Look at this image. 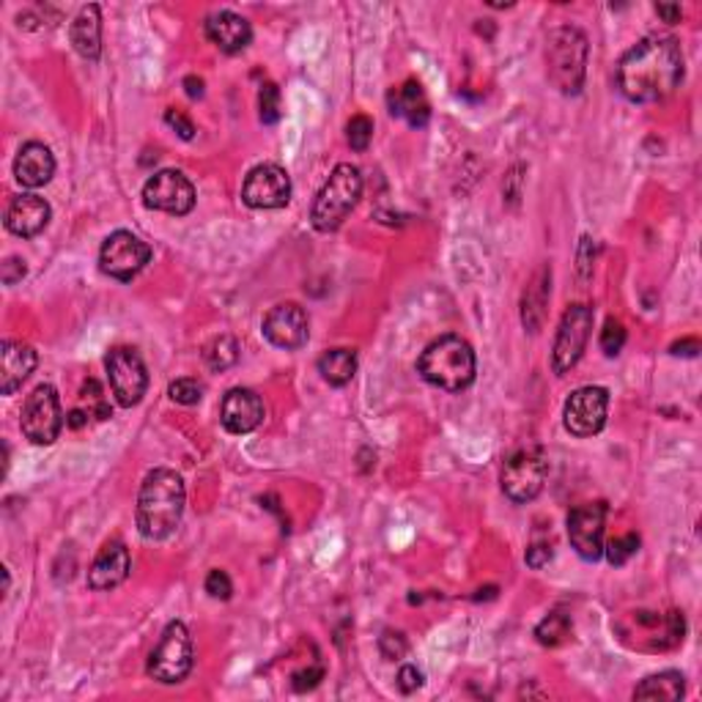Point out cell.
I'll use <instances>...</instances> for the list:
<instances>
[{
  "label": "cell",
  "instance_id": "cell-24",
  "mask_svg": "<svg viewBox=\"0 0 702 702\" xmlns=\"http://www.w3.org/2000/svg\"><path fill=\"white\" fill-rule=\"evenodd\" d=\"M551 297V266L544 264L533 277H530L527 288L522 294V324L527 332H540L546 321V308H549Z\"/></svg>",
  "mask_w": 702,
  "mask_h": 702
},
{
  "label": "cell",
  "instance_id": "cell-8",
  "mask_svg": "<svg viewBox=\"0 0 702 702\" xmlns=\"http://www.w3.org/2000/svg\"><path fill=\"white\" fill-rule=\"evenodd\" d=\"M593 321H596V313H593L591 305H571L566 310L560 330H557L555 348H551V371L557 377H566L582 360L587 341L593 335Z\"/></svg>",
  "mask_w": 702,
  "mask_h": 702
},
{
  "label": "cell",
  "instance_id": "cell-38",
  "mask_svg": "<svg viewBox=\"0 0 702 702\" xmlns=\"http://www.w3.org/2000/svg\"><path fill=\"white\" fill-rule=\"evenodd\" d=\"M165 124L174 127V130L179 132L181 141H192V138H195V127H192V121L187 119L185 112L176 110V107H170V110H165Z\"/></svg>",
  "mask_w": 702,
  "mask_h": 702
},
{
  "label": "cell",
  "instance_id": "cell-15",
  "mask_svg": "<svg viewBox=\"0 0 702 702\" xmlns=\"http://www.w3.org/2000/svg\"><path fill=\"white\" fill-rule=\"evenodd\" d=\"M242 201L250 209H283L291 201V179L275 163L255 165L242 185Z\"/></svg>",
  "mask_w": 702,
  "mask_h": 702
},
{
  "label": "cell",
  "instance_id": "cell-7",
  "mask_svg": "<svg viewBox=\"0 0 702 702\" xmlns=\"http://www.w3.org/2000/svg\"><path fill=\"white\" fill-rule=\"evenodd\" d=\"M546 475H549V461H546L544 450L524 448L508 455L502 464L500 484L508 500L516 505H527L544 491Z\"/></svg>",
  "mask_w": 702,
  "mask_h": 702
},
{
  "label": "cell",
  "instance_id": "cell-27",
  "mask_svg": "<svg viewBox=\"0 0 702 702\" xmlns=\"http://www.w3.org/2000/svg\"><path fill=\"white\" fill-rule=\"evenodd\" d=\"M683 675L675 673V669H667V673L651 675V678L642 680L634 689V700H680L683 697Z\"/></svg>",
  "mask_w": 702,
  "mask_h": 702
},
{
  "label": "cell",
  "instance_id": "cell-14",
  "mask_svg": "<svg viewBox=\"0 0 702 702\" xmlns=\"http://www.w3.org/2000/svg\"><path fill=\"white\" fill-rule=\"evenodd\" d=\"M604 524L607 502H584L568 513V538L582 560L596 562L604 557Z\"/></svg>",
  "mask_w": 702,
  "mask_h": 702
},
{
  "label": "cell",
  "instance_id": "cell-1",
  "mask_svg": "<svg viewBox=\"0 0 702 702\" xmlns=\"http://www.w3.org/2000/svg\"><path fill=\"white\" fill-rule=\"evenodd\" d=\"M618 91L634 105H651L673 94L683 80V50L675 36H647L618 63Z\"/></svg>",
  "mask_w": 702,
  "mask_h": 702
},
{
  "label": "cell",
  "instance_id": "cell-3",
  "mask_svg": "<svg viewBox=\"0 0 702 702\" xmlns=\"http://www.w3.org/2000/svg\"><path fill=\"white\" fill-rule=\"evenodd\" d=\"M417 373L433 388L461 393L475 382L478 360H475L473 346L464 337L442 335L426 346V352L417 360Z\"/></svg>",
  "mask_w": 702,
  "mask_h": 702
},
{
  "label": "cell",
  "instance_id": "cell-17",
  "mask_svg": "<svg viewBox=\"0 0 702 702\" xmlns=\"http://www.w3.org/2000/svg\"><path fill=\"white\" fill-rule=\"evenodd\" d=\"M219 420H223L225 431L237 433V437L255 431L264 423V401L248 388L228 390L219 406Z\"/></svg>",
  "mask_w": 702,
  "mask_h": 702
},
{
  "label": "cell",
  "instance_id": "cell-29",
  "mask_svg": "<svg viewBox=\"0 0 702 702\" xmlns=\"http://www.w3.org/2000/svg\"><path fill=\"white\" fill-rule=\"evenodd\" d=\"M571 618L566 612H551L549 618H544L535 626V640L544 647H557L571 636Z\"/></svg>",
  "mask_w": 702,
  "mask_h": 702
},
{
  "label": "cell",
  "instance_id": "cell-2",
  "mask_svg": "<svg viewBox=\"0 0 702 702\" xmlns=\"http://www.w3.org/2000/svg\"><path fill=\"white\" fill-rule=\"evenodd\" d=\"M187 489L174 469H154L146 475L138 495V530L146 540H165L179 530L185 516Z\"/></svg>",
  "mask_w": 702,
  "mask_h": 702
},
{
  "label": "cell",
  "instance_id": "cell-20",
  "mask_svg": "<svg viewBox=\"0 0 702 702\" xmlns=\"http://www.w3.org/2000/svg\"><path fill=\"white\" fill-rule=\"evenodd\" d=\"M132 557L130 549H127L121 540H110V544L102 546L99 555L94 557L88 568V587L91 591H112L119 587L127 576H130Z\"/></svg>",
  "mask_w": 702,
  "mask_h": 702
},
{
  "label": "cell",
  "instance_id": "cell-6",
  "mask_svg": "<svg viewBox=\"0 0 702 702\" xmlns=\"http://www.w3.org/2000/svg\"><path fill=\"white\" fill-rule=\"evenodd\" d=\"M195 664V651H192V636L181 620L165 626L157 647L148 656V675L159 683H181L192 673Z\"/></svg>",
  "mask_w": 702,
  "mask_h": 702
},
{
  "label": "cell",
  "instance_id": "cell-11",
  "mask_svg": "<svg viewBox=\"0 0 702 702\" xmlns=\"http://www.w3.org/2000/svg\"><path fill=\"white\" fill-rule=\"evenodd\" d=\"M20 426L28 442L52 444L63 431V412L58 390L52 384H39L34 393L25 398Z\"/></svg>",
  "mask_w": 702,
  "mask_h": 702
},
{
  "label": "cell",
  "instance_id": "cell-4",
  "mask_svg": "<svg viewBox=\"0 0 702 702\" xmlns=\"http://www.w3.org/2000/svg\"><path fill=\"white\" fill-rule=\"evenodd\" d=\"M362 198V176L355 165L341 163L324 181L310 209V223L319 234H332L346 223Z\"/></svg>",
  "mask_w": 702,
  "mask_h": 702
},
{
  "label": "cell",
  "instance_id": "cell-32",
  "mask_svg": "<svg viewBox=\"0 0 702 702\" xmlns=\"http://www.w3.org/2000/svg\"><path fill=\"white\" fill-rule=\"evenodd\" d=\"M346 138L348 146L355 148V152H366L373 141V121L368 116H355V119L348 121Z\"/></svg>",
  "mask_w": 702,
  "mask_h": 702
},
{
  "label": "cell",
  "instance_id": "cell-42",
  "mask_svg": "<svg viewBox=\"0 0 702 702\" xmlns=\"http://www.w3.org/2000/svg\"><path fill=\"white\" fill-rule=\"evenodd\" d=\"M25 277V261L23 259H7V264H3V283L7 286H14L17 281H23Z\"/></svg>",
  "mask_w": 702,
  "mask_h": 702
},
{
  "label": "cell",
  "instance_id": "cell-23",
  "mask_svg": "<svg viewBox=\"0 0 702 702\" xmlns=\"http://www.w3.org/2000/svg\"><path fill=\"white\" fill-rule=\"evenodd\" d=\"M390 112L404 119L406 124L415 127V130H423L431 119V105H428V96L423 91V85L417 80H406L404 85L390 91L388 96Z\"/></svg>",
  "mask_w": 702,
  "mask_h": 702
},
{
  "label": "cell",
  "instance_id": "cell-22",
  "mask_svg": "<svg viewBox=\"0 0 702 702\" xmlns=\"http://www.w3.org/2000/svg\"><path fill=\"white\" fill-rule=\"evenodd\" d=\"M14 176L28 190H39V187H45L56 176V157H52V152L45 143H25L20 148L17 159H14Z\"/></svg>",
  "mask_w": 702,
  "mask_h": 702
},
{
  "label": "cell",
  "instance_id": "cell-19",
  "mask_svg": "<svg viewBox=\"0 0 702 702\" xmlns=\"http://www.w3.org/2000/svg\"><path fill=\"white\" fill-rule=\"evenodd\" d=\"M50 217H52V209L45 198L34 195V192H23V195H17L12 203H9L7 228L12 230L14 237L34 239L39 237L47 225H50Z\"/></svg>",
  "mask_w": 702,
  "mask_h": 702
},
{
  "label": "cell",
  "instance_id": "cell-46",
  "mask_svg": "<svg viewBox=\"0 0 702 702\" xmlns=\"http://www.w3.org/2000/svg\"><path fill=\"white\" fill-rule=\"evenodd\" d=\"M91 420V417L88 415H85V412L83 409H74L72 412V415H69L67 417V426L69 428H83L85 426V423H88Z\"/></svg>",
  "mask_w": 702,
  "mask_h": 702
},
{
  "label": "cell",
  "instance_id": "cell-26",
  "mask_svg": "<svg viewBox=\"0 0 702 702\" xmlns=\"http://www.w3.org/2000/svg\"><path fill=\"white\" fill-rule=\"evenodd\" d=\"M319 373L332 388H346L357 373V355L352 348H330L319 357Z\"/></svg>",
  "mask_w": 702,
  "mask_h": 702
},
{
  "label": "cell",
  "instance_id": "cell-10",
  "mask_svg": "<svg viewBox=\"0 0 702 702\" xmlns=\"http://www.w3.org/2000/svg\"><path fill=\"white\" fill-rule=\"evenodd\" d=\"M148 261H152V248L132 230H116L99 250V270L121 283H130L132 277L141 275Z\"/></svg>",
  "mask_w": 702,
  "mask_h": 702
},
{
  "label": "cell",
  "instance_id": "cell-30",
  "mask_svg": "<svg viewBox=\"0 0 702 702\" xmlns=\"http://www.w3.org/2000/svg\"><path fill=\"white\" fill-rule=\"evenodd\" d=\"M80 409L88 417H94V420H107V417H112L110 404H107L105 398V390H102V384L96 382V379H88V382L83 384V390H80Z\"/></svg>",
  "mask_w": 702,
  "mask_h": 702
},
{
  "label": "cell",
  "instance_id": "cell-16",
  "mask_svg": "<svg viewBox=\"0 0 702 702\" xmlns=\"http://www.w3.org/2000/svg\"><path fill=\"white\" fill-rule=\"evenodd\" d=\"M261 332H264V337L272 346L286 348V352H297L310 337L308 313H305V308H299L297 302L275 305V308L264 316Z\"/></svg>",
  "mask_w": 702,
  "mask_h": 702
},
{
  "label": "cell",
  "instance_id": "cell-25",
  "mask_svg": "<svg viewBox=\"0 0 702 702\" xmlns=\"http://www.w3.org/2000/svg\"><path fill=\"white\" fill-rule=\"evenodd\" d=\"M69 39L85 61H99L102 56V12L96 3L83 7L69 25Z\"/></svg>",
  "mask_w": 702,
  "mask_h": 702
},
{
  "label": "cell",
  "instance_id": "cell-40",
  "mask_svg": "<svg viewBox=\"0 0 702 702\" xmlns=\"http://www.w3.org/2000/svg\"><path fill=\"white\" fill-rule=\"evenodd\" d=\"M423 686V673L417 667H412V664H406V667L398 669V689L404 691V694H412V691H417Z\"/></svg>",
  "mask_w": 702,
  "mask_h": 702
},
{
  "label": "cell",
  "instance_id": "cell-45",
  "mask_svg": "<svg viewBox=\"0 0 702 702\" xmlns=\"http://www.w3.org/2000/svg\"><path fill=\"white\" fill-rule=\"evenodd\" d=\"M185 88L187 94H190V99H201L203 96V80L201 78H185Z\"/></svg>",
  "mask_w": 702,
  "mask_h": 702
},
{
  "label": "cell",
  "instance_id": "cell-35",
  "mask_svg": "<svg viewBox=\"0 0 702 702\" xmlns=\"http://www.w3.org/2000/svg\"><path fill=\"white\" fill-rule=\"evenodd\" d=\"M602 352L607 357H618L626 346V326L618 319H607L602 330Z\"/></svg>",
  "mask_w": 702,
  "mask_h": 702
},
{
  "label": "cell",
  "instance_id": "cell-18",
  "mask_svg": "<svg viewBox=\"0 0 702 702\" xmlns=\"http://www.w3.org/2000/svg\"><path fill=\"white\" fill-rule=\"evenodd\" d=\"M203 31H206V39L228 56L248 50L250 41H253V28H250L248 20L237 12H228V9L209 14Z\"/></svg>",
  "mask_w": 702,
  "mask_h": 702
},
{
  "label": "cell",
  "instance_id": "cell-44",
  "mask_svg": "<svg viewBox=\"0 0 702 702\" xmlns=\"http://www.w3.org/2000/svg\"><path fill=\"white\" fill-rule=\"evenodd\" d=\"M673 355L675 357H697L700 355V341H697V337H686V341L673 343Z\"/></svg>",
  "mask_w": 702,
  "mask_h": 702
},
{
  "label": "cell",
  "instance_id": "cell-41",
  "mask_svg": "<svg viewBox=\"0 0 702 702\" xmlns=\"http://www.w3.org/2000/svg\"><path fill=\"white\" fill-rule=\"evenodd\" d=\"M321 678H324V669L313 667V669H302V673H294L291 680H294V689L308 691V689H313Z\"/></svg>",
  "mask_w": 702,
  "mask_h": 702
},
{
  "label": "cell",
  "instance_id": "cell-34",
  "mask_svg": "<svg viewBox=\"0 0 702 702\" xmlns=\"http://www.w3.org/2000/svg\"><path fill=\"white\" fill-rule=\"evenodd\" d=\"M170 401L181 406H195L203 398V384L198 379H176L168 388Z\"/></svg>",
  "mask_w": 702,
  "mask_h": 702
},
{
  "label": "cell",
  "instance_id": "cell-43",
  "mask_svg": "<svg viewBox=\"0 0 702 702\" xmlns=\"http://www.w3.org/2000/svg\"><path fill=\"white\" fill-rule=\"evenodd\" d=\"M656 14L669 25H675L683 20V9H680L678 3H656Z\"/></svg>",
  "mask_w": 702,
  "mask_h": 702
},
{
  "label": "cell",
  "instance_id": "cell-5",
  "mask_svg": "<svg viewBox=\"0 0 702 702\" xmlns=\"http://www.w3.org/2000/svg\"><path fill=\"white\" fill-rule=\"evenodd\" d=\"M587 36L573 25H562L549 34L546 41V63H549V80L557 91L568 96H576L584 88V74H587Z\"/></svg>",
  "mask_w": 702,
  "mask_h": 702
},
{
  "label": "cell",
  "instance_id": "cell-37",
  "mask_svg": "<svg viewBox=\"0 0 702 702\" xmlns=\"http://www.w3.org/2000/svg\"><path fill=\"white\" fill-rule=\"evenodd\" d=\"M206 593L212 598H217V602H228L230 593H234V584H230L228 573L219 571V568H214V571H209L206 576Z\"/></svg>",
  "mask_w": 702,
  "mask_h": 702
},
{
  "label": "cell",
  "instance_id": "cell-28",
  "mask_svg": "<svg viewBox=\"0 0 702 702\" xmlns=\"http://www.w3.org/2000/svg\"><path fill=\"white\" fill-rule=\"evenodd\" d=\"M239 360V343L230 335H217L214 341L206 343L203 348V362H206L212 371H228V368L237 366Z\"/></svg>",
  "mask_w": 702,
  "mask_h": 702
},
{
  "label": "cell",
  "instance_id": "cell-21",
  "mask_svg": "<svg viewBox=\"0 0 702 702\" xmlns=\"http://www.w3.org/2000/svg\"><path fill=\"white\" fill-rule=\"evenodd\" d=\"M36 357L34 346L23 341H3L0 346V393L14 395L25 382H28L31 373L36 371Z\"/></svg>",
  "mask_w": 702,
  "mask_h": 702
},
{
  "label": "cell",
  "instance_id": "cell-36",
  "mask_svg": "<svg viewBox=\"0 0 702 702\" xmlns=\"http://www.w3.org/2000/svg\"><path fill=\"white\" fill-rule=\"evenodd\" d=\"M379 651H382V656L388 658V662H398V658H404L406 651H409V642H406V636L401 634V631H384V634L379 636Z\"/></svg>",
  "mask_w": 702,
  "mask_h": 702
},
{
  "label": "cell",
  "instance_id": "cell-12",
  "mask_svg": "<svg viewBox=\"0 0 702 702\" xmlns=\"http://www.w3.org/2000/svg\"><path fill=\"white\" fill-rule=\"evenodd\" d=\"M609 415V393L604 388H596V384H587V388L573 390L571 398L566 401V409H562V423H566V431L571 437L587 439L596 437L604 426H607Z\"/></svg>",
  "mask_w": 702,
  "mask_h": 702
},
{
  "label": "cell",
  "instance_id": "cell-31",
  "mask_svg": "<svg viewBox=\"0 0 702 702\" xmlns=\"http://www.w3.org/2000/svg\"><path fill=\"white\" fill-rule=\"evenodd\" d=\"M636 551H640V535H634V533L623 535V538L609 540V544L604 546V555H607L609 566H615V568L626 566V562H629Z\"/></svg>",
  "mask_w": 702,
  "mask_h": 702
},
{
  "label": "cell",
  "instance_id": "cell-9",
  "mask_svg": "<svg viewBox=\"0 0 702 702\" xmlns=\"http://www.w3.org/2000/svg\"><path fill=\"white\" fill-rule=\"evenodd\" d=\"M107 379H110L112 398L119 401V406L132 409L143 401L148 390V371L143 357L130 346L110 348V355L105 360Z\"/></svg>",
  "mask_w": 702,
  "mask_h": 702
},
{
  "label": "cell",
  "instance_id": "cell-39",
  "mask_svg": "<svg viewBox=\"0 0 702 702\" xmlns=\"http://www.w3.org/2000/svg\"><path fill=\"white\" fill-rule=\"evenodd\" d=\"M551 557H555V549H551V544L535 540V544L527 549V557H524V560H527L530 568H544V566H549Z\"/></svg>",
  "mask_w": 702,
  "mask_h": 702
},
{
  "label": "cell",
  "instance_id": "cell-33",
  "mask_svg": "<svg viewBox=\"0 0 702 702\" xmlns=\"http://www.w3.org/2000/svg\"><path fill=\"white\" fill-rule=\"evenodd\" d=\"M259 107H261V121H264V124H277V121H281V88H277L275 83L261 85Z\"/></svg>",
  "mask_w": 702,
  "mask_h": 702
},
{
  "label": "cell",
  "instance_id": "cell-13",
  "mask_svg": "<svg viewBox=\"0 0 702 702\" xmlns=\"http://www.w3.org/2000/svg\"><path fill=\"white\" fill-rule=\"evenodd\" d=\"M143 203L154 212L185 217L195 209V187L181 170H157L143 185Z\"/></svg>",
  "mask_w": 702,
  "mask_h": 702
}]
</instances>
